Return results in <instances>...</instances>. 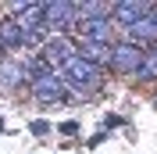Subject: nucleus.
Instances as JSON below:
<instances>
[{
  "instance_id": "5",
  "label": "nucleus",
  "mask_w": 157,
  "mask_h": 154,
  "mask_svg": "<svg viewBox=\"0 0 157 154\" xmlns=\"http://www.w3.org/2000/svg\"><path fill=\"white\" fill-rule=\"evenodd\" d=\"M78 39L118 47V25H114V18H82L78 22Z\"/></svg>"
},
{
  "instance_id": "13",
  "label": "nucleus",
  "mask_w": 157,
  "mask_h": 154,
  "mask_svg": "<svg viewBox=\"0 0 157 154\" xmlns=\"http://www.w3.org/2000/svg\"><path fill=\"white\" fill-rule=\"evenodd\" d=\"M61 133H64V136H75L78 125H75V122H64V125H61Z\"/></svg>"
},
{
  "instance_id": "9",
  "label": "nucleus",
  "mask_w": 157,
  "mask_h": 154,
  "mask_svg": "<svg viewBox=\"0 0 157 154\" xmlns=\"http://www.w3.org/2000/svg\"><path fill=\"white\" fill-rule=\"evenodd\" d=\"M25 47V32L14 18H0V50H18Z\"/></svg>"
},
{
  "instance_id": "14",
  "label": "nucleus",
  "mask_w": 157,
  "mask_h": 154,
  "mask_svg": "<svg viewBox=\"0 0 157 154\" xmlns=\"http://www.w3.org/2000/svg\"><path fill=\"white\" fill-rule=\"evenodd\" d=\"M0 129H4V118H0Z\"/></svg>"
},
{
  "instance_id": "4",
  "label": "nucleus",
  "mask_w": 157,
  "mask_h": 154,
  "mask_svg": "<svg viewBox=\"0 0 157 154\" xmlns=\"http://www.w3.org/2000/svg\"><path fill=\"white\" fill-rule=\"evenodd\" d=\"M32 97H36L39 104H61V100H68V83L61 79V72H43V75H36L29 83Z\"/></svg>"
},
{
  "instance_id": "1",
  "label": "nucleus",
  "mask_w": 157,
  "mask_h": 154,
  "mask_svg": "<svg viewBox=\"0 0 157 154\" xmlns=\"http://www.w3.org/2000/svg\"><path fill=\"white\" fill-rule=\"evenodd\" d=\"M61 79L68 83L71 93H78V97H93L100 86H104V68L93 65V61H86V58H75V61H68V65L61 68Z\"/></svg>"
},
{
  "instance_id": "7",
  "label": "nucleus",
  "mask_w": 157,
  "mask_h": 154,
  "mask_svg": "<svg viewBox=\"0 0 157 154\" xmlns=\"http://www.w3.org/2000/svg\"><path fill=\"white\" fill-rule=\"evenodd\" d=\"M157 4H139V0H121V4H114V25L121 32L125 29H132V25H136V22H143L150 14V11H154Z\"/></svg>"
},
{
  "instance_id": "8",
  "label": "nucleus",
  "mask_w": 157,
  "mask_h": 154,
  "mask_svg": "<svg viewBox=\"0 0 157 154\" xmlns=\"http://www.w3.org/2000/svg\"><path fill=\"white\" fill-rule=\"evenodd\" d=\"M25 79H29V83L36 79L29 61H0V90H14V86H21Z\"/></svg>"
},
{
  "instance_id": "10",
  "label": "nucleus",
  "mask_w": 157,
  "mask_h": 154,
  "mask_svg": "<svg viewBox=\"0 0 157 154\" xmlns=\"http://www.w3.org/2000/svg\"><path fill=\"white\" fill-rule=\"evenodd\" d=\"M78 58L93 61V65H111V58H114V47H104V43H89V39H78Z\"/></svg>"
},
{
  "instance_id": "3",
  "label": "nucleus",
  "mask_w": 157,
  "mask_h": 154,
  "mask_svg": "<svg viewBox=\"0 0 157 154\" xmlns=\"http://www.w3.org/2000/svg\"><path fill=\"white\" fill-rule=\"evenodd\" d=\"M43 18H47V29H50V36H54V32L68 36V29H78V22H82V11H78V4L57 0V4H47Z\"/></svg>"
},
{
  "instance_id": "12",
  "label": "nucleus",
  "mask_w": 157,
  "mask_h": 154,
  "mask_svg": "<svg viewBox=\"0 0 157 154\" xmlns=\"http://www.w3.org/2000/svg\"><path fill=\"white\" fill-rule=\"evenodd\" d=\"M32 133H36V136H47L50 133V122H32Z\"/></svg>"
},
{
  "instance_id": "2",
  "label": "nucleus",
  "mask_w": 157,
  "mask_h": 154,
  "mask_svg": "<svg viewBox=\"0 0 157 154\" xmlns=\"http://www.w3.org/2000/svg\"><path fill=\"white\" fill-rule=\"evenodd\" d=\"M39 58H43V65L50 68V72H61V68L68 65V61L78 58V43L71 36H61V32H54V36L39 47Z\"/></svg>"
},
{
  "instance_id": "11",
  "label": "nucleus",
  "mask_w": 157,
  "mask_h": 154,
  "mask_svg": "<svg viewBox=\"0 0 157 154\" xmlns=\"http://www.w3.org/2000/svg\"><path fill=\"white\" fill-rule=\"evenodd\" d=\"M136 79H143V83H154L157 79V47H150L147 54H143V65H139Z\"/></svg>"
},
{
  "instance_id": "6",
  "label": "nucleus",
  "mask_w": 157,
  "mask_h": 154,
  "mask_svg": "<svg viewBox=\"0 0 157 154\" xmlns=\"http://www.w3.org/2000/svg\"><path fill=\"white\" fill-rule=\"evenodd\" d=\"M143 54H147L143 47H132V43H125V39H121V43L114 47L111 68H114L118 75H136V72H139V65H143Z\"/></svg>"
}]
</instances>
